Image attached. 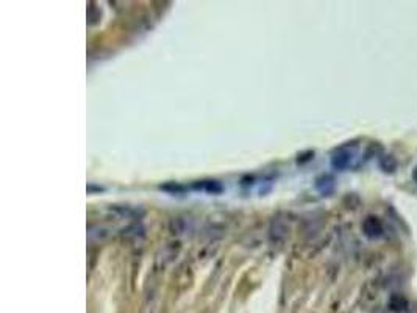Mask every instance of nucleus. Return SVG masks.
Returning a JSON list of instances; mask_svg holds the SVG:
<instances>
[{"mask_svg":"<svg viewBox=\"0 0 417 313\" xmlns=\"http://www.w3.org/2000/svg\"><path fill=\"white\" fill-rule=\"evenodd\" d=\"M363 233L369 238V240H380L384 235V225L383 221L378 216H367L363 221Z\"/></svg>","mask_w":417,"mask_h":313,"instance_id":"obj_1","label":"nucleus"},{"mask_svg":"<svg viewBox=\"0 0 417 313\" xmlns=\"http://www.w3.org/2000/svg\"><path fill=\"white\" fill-rule=\"evenodd\" d=\"M372 313H384V311H383L381 308H377V310H373Z\"/></svg>","mask_w":417,"mask_h":313,"instance_id":"obj_7","label":"nucleus"},{"mask_svg":"<svg viewBox=\"0 0 417 313\" xmlns=\"http://www.w3.org/2000/svg\"><path fill=\"white\" fill-rule=\"evenodd\" d=\"M316 187H318V190L324 194H330L333 190H335V179L333 177H330V176H322L318 183H316Z\"/></svg>","mask_w":417,"mask_h":313,"instance_id":"obj_5","label":"nucleus"},{"mask_svg":"<svg viewBox=\"0 0 417 313\" xmlns=\"http://www.w3.org/2000/svg\"><path fill=\"white\" fill-rule=\"evenodd\" d=\"M378 166H380V169L383 171V173L394 174L397 171V168H398V160L392 153H383V155H380V159H378Z\"/></svg>","mask_w":417,"mask_h":313,"instance_id":"obj_3","label":"nucleus"},{"mask_svg":"<svg viewBox=\"0 0 417 313\" xmlns=\"http://www.w3.org/2000/svg\"><path fill=\"white\" fill-rule=\"evenodd\" d=\"M412 180L417 183V165L414 166V169H412Z\"/></svg>","mask_w":417,"mask_h":313,"instance_id":"obj_6","label":"nucleus"},{"mask_svg":"<svg viewBox=\"0 0 417 313\" xmlns=\"http://www.w3.org/2000/svg\"><path fill=\"white\" fill-rule=\"evenodd\" d=\"M353 152L349 149V147H342L339 149L333 156H332V166L338 171H344L347 169L350 165H352V160H353Z\"/></svg>","mask_w":417,"mask_h":313,"instance_id":"obj_2","label":"nucleus"},{"mask_svg":"<svg viewBox=\"0 0 417 313\" xmlns=\"http://www.w3.org/2000/svg\"><path fill=\"white\" fill-rule=\"evenodd\" d=\"M408 307V301L403 294H391L389 301H387V308L392 313H403Z\"/></svg>","mask_w":417,"mask_h":313,"instance_id":"obj_4","label":"nucleus"}]
</instances>
